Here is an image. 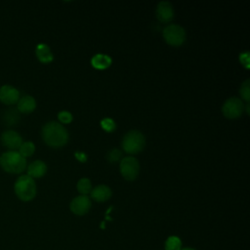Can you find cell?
<instances>
[{
  "label": "cell",
  "mask_w": 250,
  "mask_h": 250,
  "mask_svg": "<svg viewBox=\"0 0 250 250\" xmlns=\"http://www.w3.org/2000/svg\"><path fill=\"white\" fill-rule=\"evenodd\" d=\"M43 141L52 147L64 146L68 141V132L66 128L59 122H47L41 130Z\"/></svg>",
  "instance_id": "obj_1"
},
{
  "label": "cell",
  "mask_w": 250,
  "mask_h": 250,
  "mask_svg": "<svg viewBox=\"0 0 250 250\" xmlns=\"http://www.w3.org/2000/svg\"><path fill=\"white\" fill-rule=\"evenodd\" d=\"M0 166L9 174H20L26 168V159L17 150H8L0 155Z\"/></svg>",
  "instance_id": "obj_2"
},
{
  "label": "cell",
  "mask_w": 250,
  "mask_h": 250,
  "mask_svg": "<svg viewBox=\"0 0 250 250\" xmlns=\"http://www.w3.org/2000/svg\"><path fill=\"white\" fill-rule=\"evenodd\" d=\"M16 195L22 201H29L36 195V184L33 178L28 175L20 176L14 186Z\"/></svg>",
  "instance_id": "obj_3"
},
{
  "label": "cell",
  "mask_w": 250,
  "mask_h": 250,
  "mask_svg": "<svg viewBox=\"0 0 250 250\" xmlns=\"http://www.w3.org/2000/svg\"><path fill=\"white\" fill-rule=\"evenodd\" d=\"M145 145V136L138 130H131L127 132L122 139V147L127 153H138L144 149Z\"/></svg>",
  "instance_id": "obj_4"
},
{
  "label": "cell",
  "mask_w": 250,
  "mask_h": 250,
  "mask_svg": "<svg viewBox=\"0 0 250 250\" xmlns=\"http://www.w3.org/2000/svg\"><path fill=\"white\" fill-rule=\"evenodd\" d=\"M165 41L172 46H180L186 40V31L183 26L175 23L168 24L162 31Z\"/></svg>",
  "instance_id": "obj_5"
},
{
  "label": "cell",
  "mask_w": 250,
  "mask_h": 250,
  "mask_svg": "<svg viewBox=\"0 0 250 250\" xmlns=\"http://www.w3.org/2000/svg\"><path fill=\"white\" fill-rule=\"evenodd\" d=\"M119 169L126 180L134 181L138 177L140 171L139 160L134 156L123 157L120 161Z\"/></svg>",
  "instance_id": "obj_6"
},
{
  "label": "cell",
  "mask_w": 250,
  "mask_h": 250,
  "mask_svg": "<svg viewBox=\"0 0 250 250\" xmlns=\"http://www.w3.org/2000/svg\"><path fill=\"white\" fill-rule=\"evenodd\" d=\"M244 110V104L239 98L231 97L225 101L222 111L223 114L228 118H237Z\"/></svg>",
  "instance_id": "obj_7"
},
{
  "label": "cell",
  "mask_w": 250,
  "mask_h": 250,
  "mask_svg": "<svg viewBox=\"0 0 250 250\" xmlns=\"http://www.w3.org/2000/svg\"><path fill=\"white\" fill-rule=\"evenodd\" d=\"M91 205V199L87 195H78L71 200L69 208L75 215L82 216L90 210Z\"/></svg>",
  "instance_id": "obj_8"
},
{
  "label": "cell",
  "mask_w": 250,
  "mask_h": 250,
  "mask_svg": "<svg viewBox=\"0 0 250 250\" xmlns=\"http://www.w3.org/2000/svg\"><path fill=\"white\" fill-rule=\"evenodd\" d=\"M1 143L4 146L9 148L10 150H17L20 148L22 144L21 136L13 130H8L2 133L1 135Z\"/></svg>",
  "instance_id": "obj_9"
},
{
  "label": "cell",
  "mask_w": 250,
  "mask_h": 250,
  "mask_svg": "<svg viewBox=\"0 0 250 250\" xmlns=\"http://www.w3.org/2000/svg\"><path fill=\"white\" fill-rule=\"evenodd\" d=\"M156 18L162 23L170 22L174 18V7L169 1H160L156 6Z\"/></svg>",
  "instance_id": "obj_10"
},
{
  "label": "cell",
  "mask_w": 250,
  "mask_h": 250,
  "mask_svg": "<svg viewBox=\"0 0 250 250\" xmlns=\"http://www.w3.org/2000/svg\"><path fill=\"white\" fill-rule=\"evenodd\" d=\"M20 100V92L12 85H3L0 87V101L1 103L11 105L18 103Z\"/></svg>",
  "instance_id": "obj_11"
},
{
  "label": "cell",
  "mask_w": 250,
  "mask_h": 250,
  "mask_svg": "<svg viewBox=\"0 0 250 250\" xmlns=\"http://www.w3.org/2000/svg\"><path fill=\"white\" fill-rule=\"evenodd\" d=\"M91 197L98 201V202H104L110 198L112 192L108 186L106 185H98L91 190Z\"/></svg>",
  "instance_id": "obj_12"
},
{
  "label": "cell",
  "mask_w": 250,
  "mask_h": 250,
  "mask_svg": "<svg viewBox=\"0 0 250 250\" xmlns=\"http://www.w3.org/2000/svg\"><path fill=\"white\" fill-rule=\"evenodd\" d=\"M18 110L21 113H30L32 112L35 107H36V101L33 97L29 95H25L21 98L17 103Z\"/></svg>",
  "instance_id": "obj_13"
},
{
  "label": "cell",
  "mask_w": 250,
  "mask_h": 250,
  "mask_svg": "<svg viewBox=\"0 0 250 250\" xmlns=\"http://www.w3.org/2000/svg\"><path fill=\"white\" fill-rule=\"evenodd\" d=\"M47 172V165L42 160H35L27 167V174L31 178H40Z\"/></svg>",
  "instance_id": "obj_14"
},
{
  "label": "cell",
  "mask_w": 250,
  "mask_h": 250,
  "mask_svg": "<svg viewBox=\"0 0 250 250\" xmlns=\"http://www.w3.org/2000/svg\"><path fill=\"white\" fill-rule=\"evenodd\" d=\"M35 54H36L37 59L43 63H49L54 59V56L52 54L50 47L45 43H41V44L37 45Z\"/></svg>",
  "instance_id": "obj_15"
},
{
  "label": "cell",
  "mask_w": 250,
  "mask_h": 250,
  "mask_svg": "<svg viewBox=\"0 0 250 250\" xmlns=\"http://www.w3.org/2000/svg\"><path fill=\"white\" fill-rule=\"evenodd\" d=\"M91 64L97 69H104L111 64V58L105 54H96L91 59Z\"/></svg>",
  "instance_id": "obj_16"
},
{
  "label": "cell",
  "mask_w": 250,
  "mask_h": 250,
  "mask_svg": "<svg viewBox=\"0 0 250 250\" xmlns=\"http://www.w3.org/2000/svg\"><path fill=\"white\" fill-rule=\"evenodd\" d=\"M35 151V146L32 142L27 141V142H22V144L21 145L20 148H19V152L21 156H23L24 158L31 156Z\"/></svg>",
  "instance_id": "obj_17"
},
{
  "label": "cell",
  "mask_w": 250,
  "mask_h": 250,
  "mask_svg": "<svg viewBox=\"0 0 250 250\" xmlns=\"http://www.w3.org/2000/svg\"><path fill=\"white\" fill-rule=\"evenodd\" d=\"M165 250H181L182 240L176 235L169 236L165 241Z\"/></svg>",
  "instance_id": "obj_18"
},
{
  "label": "cell",
  "mask_w": 250,
  "mask_h": 250,
  "mask_svg": "<svg viewBox=\"0 0 250 250\" xmlns=\"http://www.w3.org/2000/svg\"><path fill=\"white\" fill-rule=\"evenodd\" d=\"M76 188L82 195H87L92 190V183L88 178H82L77 182Z\"/></svg>",
  "instance_id": "obj_19"
},
{
  "label": "cell",
  "mask_w": 250,
  "mask_h": 250,
  "mask_svg": "<svg viewBox=\"0 0 250 250\" xmlns=\"http://www.w3.org/2000/svg\"><path fill=\"white\" fill-rule=\"evenodd\" d=\"M239 93L242 99L245 100L247 103H249V100H250V80L249 79H246L241 83Z\"/></svg>",
  "instance_id": "obj_20"
},
{
  "label": "cell",
  "mask_w": 250,
  "mask_h": 250,
  "mask_svg": "<svg viewBox=\"0 0 250 250\" xmlns=\"http://www.w3.org/2000/svg\"><path fill=\"white\" fill-rule=\"evenodd\" d=\"M101 126L102 128L106 131V132H112L116 128V124L112 118L109 117H104V119L101 120Z\"/></svg>",
  "instance_id": "obj_21"
},
{
  "label": "cell",
  "mask_w": 250,
  "mask_h": 250,
  "mask_svg": "<svg viewBox=\"0 0 250 250\" xmlns=\"http://www.w3.org/2000/svg\"><path fill=\"white\" fill-rule=\"evenodd\" d=\"M106 158L109 162L111 163H114V162H117L119 161L121 158H122V152L120 149L118 148H112L106 155Z\"/></svg>",
  "instance_id": "obj_22"
},
{
  "label": "cell",
  "mask_w": 250,
  "mask_h": 250,
  "mask_svg": "<svg viewBox=\"0 0 250 250\" xmlns=\"http://www.w3.org/2000/svg\"><path fill=\"white\" fill-rule=\"evenodd\" d=\"M19 117L20 116H19L18 112L15 111V110H9L5 114V120L8 122L9 125L15 124L19 120Z\"/></svg>",
  "instance_id": "obj_23"
},
{
  "label": "cell",
  "mask_w": 250,
  "mask_h": 250,
  "mask_svg": "<svg viewBox=\"0 0 250 250\" xmlns=\"http://www.w3.org/2000/svg\"><path fill=\"white\" fill-rule=\"evenodd\" d=\"M58 118L62 123H69L72 120V114L69 111L66 110H62L58 113Z\"/></svg>",
  "instance_id": "obj_24"
},
{
  "label": "cell",
  "mask_w": 250,
  "mask_h": 250,
  "mask_svg": "<svg viewBox=\"0 0 250 250\" xmlns=\"http://www.w3.org/2000/svg\"><path fill=\"white\" fill-rule=\"evenodd\" d=\"M239 60H240V62L241 64L245 67V68H249L250 66V60H249V52H244V53H241L239 55Z\"/></svg>",
  "instance_id": "obj_25"
},
{
  "label": "cell",
  "mask_w": 250,
  "mask_h": 250,
  "mask_svg": "<svg viewBox=\"0 0 250 250\" xmlns=\"http://www.w3.org/2000/svg\"><path fill=\"white\" fill-rule=\"evenodd\" d=\"M75 157L81 162H85L87 160V154L82 152V151H76L75 152Z\"/></svg>",
  "instance_id": "obj_26"
},
{
  "label": "cell",
  "mask_w": 250,
  "mask_h": 250,
  "mask_svg": "<svg viewBox=\"0 0 250 250\" xmlns=\"http://www.w3.org/2000/svg\"><path fill=\"white\" fill-rule=\"evenodd\" d=\"M181 250H195L193 248H190V247H186V248H182Z\"/></svg>",
  "instance_id": "obj_27"
}]
</instances>
